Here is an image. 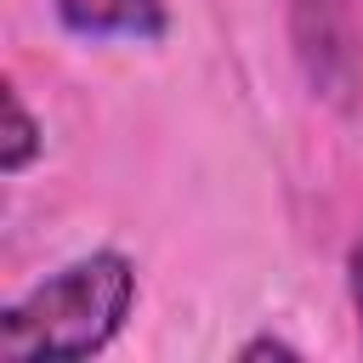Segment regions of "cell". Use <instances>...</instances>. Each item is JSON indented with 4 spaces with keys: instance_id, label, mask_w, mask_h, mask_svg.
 Returning a JSON list of instances; mask_svg holds the SVG:
<instances>
[{
    "instance_id": "cell-1",
    "label": "cell",
    "mask_w": 363,
    "mask_h": 363,
    "mask_svg": "<svg viewBox=\"0 0 363 363\" xmlns=\"http://www.w3.org/2000/svg\"><path fill=\"white\" fill-rule=\"evenodd\" d=\"M142 301L136 261L113 244H96L40 284H28L0 312V357L6 363H79L108 352Z\"/></svg>"
},
{
    "instance_id": "cell-2",
    "label": "cell",
    "mask_w": 363,
    "mask_h": 363,
    "mask_svg": "<svg viewBox=\"0 0 363 363\" xmlns=\"http://www.w3.org/2000/svg\"><path fill=\"white\" fill-rule=\"evenodd\" d=\"M289 57L301 85L329 113L363 108V17L357 0H284Z\"/></svg>"
},
{
    "instance_id": "cell-3",
    "label": "cell",
    "mask_w": 363,
    "mask_h": 363,
    "mask_svg": "<svg viewBox=\"0 0 363 363\" xmlns=\"http://www.w3.org/2000/svg\"><path fill=\"white\" fill-rule=\"evenodd\" d=\"M51 17L85 45H159L170 0H51Z\"/></svg>"
},
{
    "instance_id": "cell-4",
    "label": "cell",
    "mask_w": 363,
    "mask_h": 363,
    "mask_svg": "<svg viewBox=\"0 0 363 363\" xmlns=\"http://www.w3.org/2000/svg\"><path fill=\"white\" fill-rule=\"evenodd\" d=\"M45 153V119L28 108V96L17 85H6V136H0V170L17 182L34 170V159Z\"/></svg>"
},
{
    "instance_id": "cell-5",
    "label": "cell",
    "mask_w": 363,
    "mask_h": 363,
    "mask_svg": "<svg viewBox=\"0 0 363 363\" xmlns=\"http://www.w3.org/2000/svg\"><path fill=\"white\" fill-rule=\"evenodd\" d=\"M346 306H352V323H357V340H363V221L346 244Z\"/></svg>"
},
{
    "instance_id": "cell-6",
    "label": "cell",
    "mask_w": 363,
    "mask_h": 363,
    "mask_svg": "<svg viewBox=\"0 0 363 363\" xmlns=\"http://www.w3.org/2000/svg\"><path fill=\"white\" fill-rule=\"evenodd\" d=\"M238 357H244V363H261V357H289V363H295V357H301V346H295V340H284V335H272V329H261V335H250V340L238 346Z\"/></svg>"
}]
</instances>
